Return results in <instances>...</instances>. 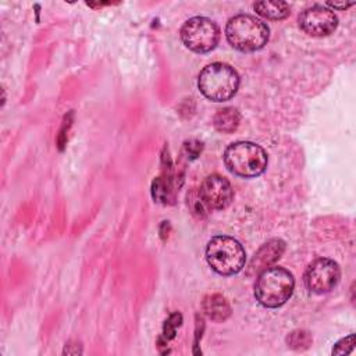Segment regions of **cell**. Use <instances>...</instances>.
<instances>
[{
    "label": "cell",
    "instance_id": "6da1fadb",
    "mask_svg": "<svg viewBox=\"0 0 356 356\" xmlns=\"http://www.w3.org/2000/svg\"><path fill=\"white\" fill-rule=\"evenodd\" d=\"M225 36L234 49L249 53L260 50L267 44L270 29L266 22L253 15L238 14L228 19Z\"/></svg>",
    "mask_w": 356,
    "mask_h": 356
},
{
    "label": "cell",
    "instance_id": "7a4b0ae2",
    "mask_svg": "<svg viewBox=\"0 0 356 356\" xmlns=\"http://www.w3.org/2000/svg\"><path fill=\"white\" fill-rule=\"evenodd\" d=\"M295 278L284 267H268L259 273L254 284V296L264 307L275 309L292 296Z\"/></svg>",
    "mask_w": 356,
    "mask_h": 356
},
{
    "label": "cell",
    "instance_id": "3957f363",
    "mask_svg": "<svg viewBox=\"0 0 356 356\" xmlns=\"http://www.w3.org/2000/svg\"><path fill=\"white\" fill-rule=\"evenodd\" d=\"M267 153L253 142L231 143L224 152V163L228 171L241 178H254L267 168Z\"/></svg>",
    "mask_w": 356,
    "mask_h": 356
},
{
    "label": "cell",
    "instance_id": "277c9868",
    "mask_svg": "<svg viewBox=\"0 0 356 356\" xmlns=\"http://www.w3.org/2000/svg\"><path fill=\"white\" fill-rule=\"evenodd\" d=\"M197 88L211 102L229 100L239 88V75L225 63L206 65L197 76Z\"/></svg>",
    "mask_w": 356,
    "mask_h": 356
},
{
    "label": "cell",
    "instance_id": "5b68a950",
    "mask_svg": "<svg viewBox=\"0 0 356 356\" xmlns=\"http://www.w3.org/2000/svg\"><path fill=\"white\" fill-rule=\"evenodd\" d=\"M206 260L217 274L234 275L245 267L246 253L235 238L217 235L207 242Z\"/></svg>",
    "mask_w": 356,
    "mask_h": 356
},
{
    "label": "cell",
    "instance_id": "8992f818",
    "mask_svg": "<svg viewBox=\"0 0 356 356\" xmlns=\"http://www.w3.org/2000/svg\"><path fill=\"white\" fill-rule=\"evenodd\" d=\"M184 44L195 53L211 51L220 40V28L207 17H193L181 28Z\"/></svg>",
    "mask_w": 356,
    "mask_h": 356
},
{
    "label": "cell",
    "instance_id": "52a82bcc",
    "mask_svg": "<svg viewBox=\"0 0 356 356\" xmlns=\"http://www.w3.org/2000/svg\"><path fill=\"white\" fill-rule=\"evenodd\" d=\"M341 278V268L337 261L327 257L316 259L305 271L306 288L313 293H327L337 286Z\"/></svg>",
    "mask_w": 356,
    "mask_h": 356
},
{
    "label": "cell",
    "instance_id": "ba28073f",
    "mask_svg": "<svg viewBox=\"0 0 356 356\" xmlns=\"http://www.w3.org/2000/svg\"><path fill=\"white\" fill-rule=\"evenodd\" d=\"M298 22L300 29L310 36H327L337 29L338 17L331 8L314 4L299 14Z\"/></svg>",
    "mask_w": 356,
    "mask_h": 356
},
{
    "label": "cell",
    "instance_id": "9c48e42d",
    "mask_svg": "<svg viewBox=\"0 0 356 356\" xmlns=\"http://www.w3.org/2000/svg\"><path fill=\"white\" fill-rule=\"evenodd\" d=\"M199 193L209 210H222L228 207L234 199V191L229 181L218 174L206 177Z\"/></svg>",
    "mask_w": 356,
    "mask_h": 356
},
{
    "label": "cell",
    "instance_id": "30bf717a",
    "mask_svg": "<svg viewBox=\"0 0 356 356\" xmlns=\"http://www.w3.org/2000/svg\"><path fill=\"white\" fill-rule=\"evenodd\" d=\"M285 252V242L282 239L274 238L263 243L259 250L254 253L250 264L249 273H261L263 270L271 267Z\"/></svg>",
    "mask_w": 356,
    "mask_h": 356
},
{
    "label": "cell",
    "instance_id": "8fae6325",
    "mask_svg": "<svg viewBox=\"0 0 356 356\" xmlns=\"http://www.w3.org/2000/svg\"><path fill=\"white\" fill-rule=\"evenodd\" d=\"M203 312L213 321H224L231 316V306L228 300L220 295H207L203 300Z\"/></svg>",
    "mask_w": 356,
    "mask_h": 356
},
{
    "label": "cell",
    "instance_id": "7c38bea8",
    "mask_svg": "<svg viewBox=\"0 0 356 356\" xmlns=\"http://www.w3.org/2000/svg\"><path fill=\"white\" fill-rule=\"evenodd\" d=\"M239 124H241V114L235 107L220 108L213 118L214 128L222 134H231L236 131Z\"/></svg>",
    "mask_w": 356,
    "mask_h": 356
},
{
    "label": "cell",
    "instance_id": "4fadbf2b",
    "mask_svg": "<svg viewBox=\"0 0 356 356\" xmlns=\"http://www.w3.org/2000/svg\"><path fill=\"white\" fill-rule=\"evenodd\" d=\"M253 8L259 15L273 21L284 19L291 13V7L284 1H257Z\"/></svg>",
    "mask_w": 356,
    "mask_h": 356
},
{
    "label": "cell",
    "instance_id": "5bb4252c",
    "mask_svg": "<svg viewBox=\"0 0 356 356\" xmlns=\"http://www.w3.org/2000/svg\"><path fill=\"white\" fill-rule=\"evenodd\" d=\"M288 346L296 350H302L309 348V345L312 343V337L309 332L303 331V330H296L293 332H291L286 338Z\"/></svg>",
    "mask_w": 356,
    "mask_h": 356
},
{
    "label": "cell",
    "instance_id": "9a60e30c",
    "mask_svg": "<svg viewBox=\"0 0 356 356\" xmlns=\"http://www.w3.org/2000/svg\"><path fill=\"white\" fill-rule=\"evenodd\" d=\"M188 206H189L192 214H195V216L199 217V218L206 217L207 210H209L207 206L204 204V202H203V199H202L199 191H196V189H193V191H191V192L188 193Z\"/></svg>",
    "mask_w": 356,
    "mask_h": 356
},
{
    "label": "cell",
    "instance_id": "2e32d148",
    "mask_svg": "<svg viewBox=\"0 0 356 356\" xmlns=\"http://www.w3.org/2000/svg\"><path fill=\"white\" fill-rule=\"evenodd\" d=\"M182 321V316L179 313H172L164 323V328H163V337L165 341L172 339L175 337V331L177 328L181 325Z\"/></svg>",
    "mask_w": 356,
    "mask_h": 356
},
{
    "label": "cell",
    "instance_id": "e0dca14e",
    "mask_svg": "<svg viewBox=\"0 0 356 356\" xmlns=\"http://www.w3.org/2000/svg\"><path fill=\"white\" fill-rule=\"evenodd\" d=\"M353 345H355V335L350 334L335 343V346L332 348V355H348L353 349Z\"/></svg>",
    "mask_w": 356,
    "mask_h": 356
},
{
    "label": "cell",
    "instance_id": "ac0fdd59",
    "mask_svg": "<svg viewBox=\"0 0 356 356\" xmlns=\"http://www.w3.org/2000/svg\"><path fill=\"white\" fill-rule=\"evenodd\" d=\"M202 149H203V143L196 139H191L184 143V152L189 160L196 159L200 154Z\"/></svg>",
    "mask_w": 356,
    "mask_h": 356
},
{
    "label": "cell",
    "instance_id": "d6986e66",
    "mask_svg": "<svg viewBox=\"0 0 356 356\" xmlns=\"http://www.w3.org/2000/svg\"><path fill=\"white\" fill-rule=\"evenodd\" d=\"M327 6L328 7H331V8H337V10H345V8H348V7H350V6H353V3H332V1H328L327 3Z\"/></svg>",
    "mask_w": 356,
    "mask_h": 356
}]
</instances>
